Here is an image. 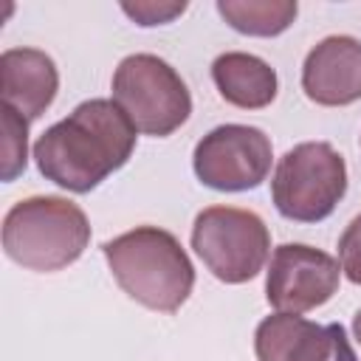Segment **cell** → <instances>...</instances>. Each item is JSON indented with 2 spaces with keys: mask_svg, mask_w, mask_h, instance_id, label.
Returning a JSON list of instances; mask_svg holds the SVG:
<instances>
[{
  "mask_svg": "<svg viewBox=\"0 0 361 361\" xmlns=\"http://www.w3.org/2000/svg\"><path fill=\"white\" fill-rule=\"evenodd\" d=\"M121 11L135 20L138 25H166L172 23L178 14L186 11V3L183 0H175V3H166V0H138V3H121Z\"/></svg>",
  "mask_w": 361,
  "mask_h": 361,
  "instance_id": "15",
  "label": "cell"
},
{
  "mask_svg": "<svg viewBox=\"0 0 361 361\" xmlns=\"http://www.w3.org/2000/svg\"><path fill=\"white\" fill-rule=\"evenodd\" d=\"M271 138L251 124H220L206 133L192 155L200 183L217 192L257 189L271 172Z\"/></svg>",
  "mask_w": 361,
  "mask_h": 361,
  "instance_id": "7",
  "label": "cell"
},
{
  "mask_svg": "<svg viewBox=\"0 0 361 361\" xmlns=\"http://www.w3.org/2000/svg\"><path fill=\"white\" fill-rule=\"evenodd\" d=\"M353 336H355V341L361 344V310H358L355 319H353Z\"/></svg>",
  "mask_w": 361,
  "mask_h": 361,
  "instance_id": "18",
  "label": "cell"
},
{
  "mask_svg": "<svg viewBox=\"0 0 361 361\" xmlns=\"http://www.w3.org/2000/svg\"><path fill=\"white\" fill-rule=\"evenodd\" d=\"M302 90L324 107H344L361 99V39L333 34L316 42L302 65Z\"/></svg>",
  "mask_w": 361,
  "mask_h": 361,
  "instance_id": "9",
  "label": "cell"
},
{
  "mask_svg": "<svg viewBox=\"0 0 361 361\" xmlns=\"http://www.w3.org/2000/svg\"><path fill=\"white\" fill-rule=\"evenodd\" d=\"M59 71L39 48H6L0 54V93L3 104L23 118H39L56 99Z\"/></svg>",
  "mask_w": 361,
  "mask_h": 361,
  "instance_id": "10",
  "label": "cell"
},
{
  "mask_svg": "<svg viewBox=\"0 0 361 361\" xmlns=\"http://www.w3.org/2000/svg\"><path fill=\"white\" fill-rule=\"evenodd\" d=\"M113 102L144 135H169L186 124L192 93L180 73L155 54H130L113 73Z\"/></svg>",
  "mask_w": 361,
  "mask_h": 361,
  "instance_id": "5",
  "label": "cell"
},
{
  "mask_svg": "<svg viewBox=\"0 0 361 361\" xmlns=\"http://www.w3.org/2000/svg\"><path fill=\"white\" fill-rule=\"evenodd\" d=\"M341 265L330 254L305 245L282 243L271 254L265 276V299L279 313H307L322 307L338 290Z\"/></svg>",
  "mask_w": 361,
  "mask_h": 361,
  "instance_id": "8",
  "label": "cell"
},
{
  "mask_svg": "<svg viewBox=\"0 0 361 361\" xmlns=\"http://www.w3.org/2000/svg\"><path fill=\"white\" fill-rule=\"evenodd\" d=\"M192 248L226 285L254 279L271 251V234L259 214L234 206H209L195 217Z\"/></svg>",
  "mask_w": 361,
  "mask_h": 361,
  "instance_id": "6",
  "label": "cell"
},
{
  "mask_svg": "<svg viewBox=\"0 0 361 361\" xmlns=\"http://www.w3.org/2000/svg\"><path fill=\"white\" fill-rule=\"evenodd\" d=\"M254 353L257 361H330L333 336L296 313H274L257 324Z\"/></svg>",
  "mask_w": 361,
  "mask_h": 361,
  "instance_id": "11",
  "label": "cell"
},
{
  "mask_svg": "<svg viewBox=\"0 0 361 361\" xmlns=\"http://www.w3.org/2000/svg\"><path fill=\"white\" fill-rule=\"evenodd\" d=\"M347 192V164L327 141H305L288 149L271 178V197L282 217L319 223L333 214Z\"/></svg>",
  "mask_w": 361,
  "mask_h": 361,
  "instance_id": "4",
  "label": "cell"
},
{
  "mask_svg": "<svg viewBox=\"0 0 361 361\" xmlns=\"http://www.w3.org/2000/svg\"><path fill=\"white\" fill-rule=\"evenodd\" d=\"M212 79L217 85V93L243 110H259L268 107L276 99V71L245 51H226L212 62Z\"/></svg>",
  "mask_w": 361,
  "mask_h": 361,
  "instance_id": "12",
  "label": "cell"
},
{
  "mask_svg": "<svg viewBox=\"0 0 361 361\" xmlns=\"http://www.w3.org/2000/svg\"><path fill=\"white\" fill-rule=\"evenodd\" d=\"M338 262L350 282L361 285V214L350 220L338 240Z\"/></svg>",
  "mask_w": 361,
  "mask_h": 361,
  "instance_id": "16",
  "label": "cell"
},
{
  "mask_svg": "<svg viewBox=\"0 0 361 361\" xmlns=\"http://www.w3.org/2000/svg\"><path fill=\"white\" fill-rule=\"evenodd\" d=\"M90 243L87 214L68 197L34 195L3 217V251L28 271H59L76 262Z\"/></svg>",
  "mask_w": 361,
  "mask_h": 361,
  "instance_id": "3",
  "label": "cell"
},
{
  "mask_svg": "<svg viewBox=\"0 0 361 361\" xmlns=\"http://www.w3.org/2000/svg\"><path fill=\"white\" fill-rule=\"evenodd\" d=\"M118 288L138 305L175 313L195 288V265L180 240L158 226H138L102 245Z\"/></svg>",
  "mask_w": 361,
  "mask_h": 361,
  "instance_id": "2",
  "label": "cell"
},
{
  "mask_svg": "<svg viewBox=\"0 0 361 361\" xmlns=\"http://www.w3.org/2000/svg\"><path fill=\"white\" fill-rule=\"evenodd\" d=\"M135 133L113 99H87L37 138L34 161L45 180L85 195L130 161Z\"/></svg>",
  "mask_w": 361,
  "mask_h": 361,
  "instance_id": "1",
  "label": "cell"
},
{
  "mask_svg": "<svg viewBox=\"0 0 361 361\" xmlns=\"http://www.w3.org/2000/svg\"><path fill=\"white\" fill-rule=\"evenodd\" d=\"M217 11L240 34L276 37L290 28L299 6L293 0H217Z\"/></svg>",
  "mask_w": 361,
  "mask_h": 361,
  "instance_id": "13",
  "label": "cell"
},
{
  "mask_svg": "<svg viewBox=\"0 0 361 361\" xmlns=\"http://www.w3.org/2000/svg\"><path fill=\"white\" fill-rule=\"evenodd\" d=\"M327 330L333 336V361H358V355H355V350H353V344L347 338V330L338 322L327 324Z\"/></svg>",
  "mask_w": 361,
  "mask_h": 361,
  "instance_id": "17",
  "label": "cell"
},
{
  "mask_svg": "<svg viewBox=\"0 0 361 361\" xmlns=\"http://www.w3.org/2000/svg\"><path fill=\"white\" fill-rule=\"evenodd\" d=\"M0 121H3L0 180L11 183L17 175L25 172V164H28V118H23L14 107L0 104Z\"/></svg>",
  "mask_w": 361,
  "mask_h": 361,
  "instance_id": "14",
  "label": "cell"
}]
</instances>
